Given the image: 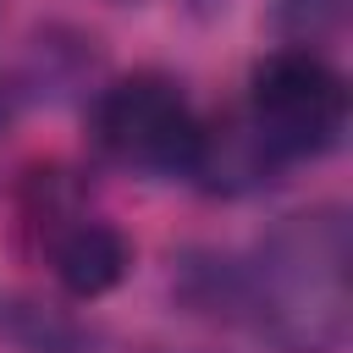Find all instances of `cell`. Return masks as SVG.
I'll list each match as a JSON object with an SVG mask.
<instances>
[{"label": "cell", "instance_id": "obj_3", "mask_svg": "<svg viewBox=\"0 0 353 353\" xmlns=\"http://www.w3.org/2000/svg\"><path fill=\"white\" fill-rule=\"evenodd\" d=\"M199 116L176 77L143 66L110 77L88 105V143L127 176H188L199 154Z\"/></svg>", "mask_w": 353, "mask_h": 353}, {"label": "cell", "instance_id": "obj_7", "mask_svg": "<svg viewBox=\"0 0 353 353\" xmlns=\"http://www.w3.org/2000/svg\"><path fill=\"white\" fill-rule=\"evenodd\" d=\"M0 132H6V99H0Z\"/></svg>", "mask_w": 353, "mask_h": 353}, {"label": "cell", "instance_id": "obj_6", "mask_svg": "<svg viewBox=\"0 0 353 353\" xmlns=\"http://www.w3.org/2000/svg\"><path fill=\"white\" fill-rule=\"evenodd\" d=\"M276 17H281V22H287L298 39H314V33L336 28L342 0H281V6H276Z\"/></svg>", "mask_w": 353, "mask_h": 353}, {"label": "cell", "instance_id": "obj_4", "mask_svg": "<svg viewBox=\"0 0 353 353\" xmlns=\"http://www.w3.org/2000/svg\"><path fill=\"white\" fill-rule=\"evenodd\" d=\"M22 221L39 232V248L50 254V276L72 298H105L127 281L132 270V243L116 221L94 215L77 204V188L66 182L61 165L33 171L22 188Z\"/></svg>", "mask_w": 353, "mask_h": 353}, {"label": "cell", "instance_id": "obj_5", "mask_svg": "<svg viewBox=\"0 0 353 353\" xmlns=\"http://www.w3.org/2000/svg\"><path fill=\"white\" fill-rule=\"evenodd\" d=\"M281 165L265 154V143L254 138V127L237 116L215 121V127H199V154H193V182H204L210 193H254L276 176Z\"/></svg>", "mask_w": 353, "mask_h": 353}, {"label": "cell", "instance_id": "obj_1", "mask_svg": "<svg viewBox=\"0 0 353 353\" xmlns=\"http://www.w3.org/2000/svg\"><path fill=\"white\" fill-rule=\"evenodd\" d=\"M237 314L292 353H336L347 336V221L336 204L281 215L254 259H237Z\"/></svg>", "mask_w": 353, "mask_h": 353}, {"label": "cell", "instance_id": "obj_2", "mask_svg": "<svg viewBox=\"0 0 353 353\" xmlns=\"http://www.w3.org/2000/svg\"><path fill=\"white\" fill-rule=\"evenodd\" d=\"M243 121L254 127V138L265 143V154L276 165L320 160L347 132V83L309 44L270 50L248 72Z\"/></svg>", "mask_w": 353, "mask_h": 353}]
</instances>
